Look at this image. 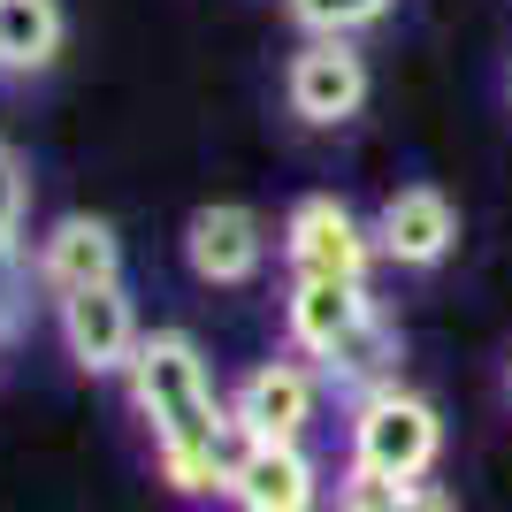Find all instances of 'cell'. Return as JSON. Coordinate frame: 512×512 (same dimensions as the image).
<instances>
[{
    "label": "cell",
    "instance_id": "cell-4",
    "mask_svg": "<svg viewBox=\"0 0 512 512\" xmlns=\"http://www.w3.org/2000/svg\"><path fill=\"white\" fill-rule=\"evenodd\" d=\"M230 421L245 428L253 444H299L306 421H314V367H299V360L253 367L230 398Z\"/></svg>",
    "mask_w": 512,
    "mask_h": 512
},
{
    "label": "cell",
    "instance_id": "cell-13",
    "mask_svg": "<svg viewBox=\"0 0 512 512\" xmlns=\"http://www.w3.org/2000/svg\"><path fill=\"white\" fill-rule=\"evenodd\" d=\"M283 16L299 23L306 39H352V31L390 16V0H283Z\"/></svg>",
    "mask_w": 512,
    "mask_h": 512
},
{
    "label": "cell",
    "instance_id": "cell-6",
    "mask_svg": "<svg viewBox=\"0 0 512 512\" xmlns=\"http://www.w3.org/2000/svg\"><path fill=\"white\" fill-rule=\"evenodd\" d=\"M62 344L85 375H115L138 352V314H130L123 283H92V291H69L62 299Z\"/></svg>",
    "mask_w": 512,
    "mask_h": 512
},
{
    "label": "cell",
    "instance_id": "cell-5",
    "mask_svg": "<svg viewBox=\"0 0 512 512\" xmlns=\"http://www.w3.org/2000/svg\"><path fill=\"white\" fill-rule=\"evenodd\" d=\"M184 260H192L199 283H253L260 260H268V237H260V214L237 207V199H214L184 222Z\"/></svg>",
    "mask_w": 512,
    "mask_h": 512
},
{
    "label": "cell",
    "instance_id": "cell-12",
    "mask_svg": "<svg viewBox=\"0 0 512 512\" xmlns=\"http://www.w3.org/2000/svg\"><path fill=\"white\" fill-rule=\"evenodd\" d=\"M329 375H337V383H352V390H375V383H398V375H390V367H398V329H390V314L383 306H375V314L360 321V329H352V337L337 344V352H329Z\"/></svg>",
    "mask_w": 512,
    "mask_h": 512
},
{
    "label": "cell",
    "instance_id": "cell-8",
    "mask_svg": "<svg viewBox=\"0 0 512 512\" xmlns=\"http://www.w3.org/2000/svg\"><path fill=\"white\" fill-rule=\"evenodd\" d=\"M375 245H383V260H398V268H436V260L459 245V207H451L436 184H406V192H390L383 214H375Z\"/></svg>",
    "mask_w": 512,
    "mask_h": 512
},
{
    "label": "cell",
    "instance_id": "cell-7",
    "mask_svg": "<svg viewBox=\"0 0 512 512\" xmlns=\"http://www.w3.org/2000/svg\"><path fill=\"white\" fill-rule=\"evenodd\" d=\"M39 283L54 299L92 291V283H123V237H115V222H100V214H62V222L39 237Z\"/></svg>",
    "mask_w": 512,
    "mask_h": 512
},
{
    "label": "cell",
    "instance_id": "cell-3",
    "mask_svg": "<svg viewBox=\"0 0 512 512\" xmlns=\"http://www.w3.org/2000/svg\"><path fill=\"white\" fill-rule=\"evenodd\" d=\"M283 100L314 130H344L367 107V62L352 39H306L283 69Z\"/></svg>",
    "mask_w": 512,
    "mask_h": 512
},
{
    "label": "cell",
    "instance_id": "cell-10",
    "mask_svg": "<svg viewBox=\"0 0 512 512\" xmlns=\"http://www.w3.org/2000/svg\"><path fill=\"white\" fill-rule=\"evenodd\" d=\"M230 505L237 512H314L321 505V474L299 444H253L245 467L230 474Z\"/></svg>",
    "mask_w": 512,
    "mask_h": 512
},
{
    "label": "cell",
    "instance_id": "cell-14",
    "mask_svg": "<svg viewBox=\"0 0 512 512\" xmlns=\"http://www.w3.org/2000/svg\"><path fill=\"white\" fill-rule=\"evenodd\" d=\"M421 482H398V474H375V467H352L337 474V512H406Z\"/></svg>",
    "mask_w": 512,
    "mask_h": 512
},
{
    "label": "cell",
    "instance_id": "cell-17",
    "mask_svg": "<svg viewBox=\"0 0 512 512\" xmlns=\"http://www.w3.org/2000/svg\"><path fill=\"white\" fill-rule=\"evenodd\" d=\"M505 390H512V375H505Z\"/></svg>",
    "mask_w": 512,
    "mask_h": 512
},
{
    "label": "cell",
    "instance_id": "cell-9",
    "mask_svg": "<svg viewBox=\"0 0 512 512\" xmlns=\"http://www.w3.org/2000/svg\"><path fill=\"white\" fill-rule=\"evenodd\" d=\"M367 314H375L367 283H329V276H291V299H283V329L306 360H329Z\"/></svg>",
    "mask_w": 512,
    "mask_h": 512
},
{
    "label": "cell",
    "instance_id": "cell-2",
    "mask_svg": "<svg viewBox=\"0 0 512 512\" xmlns=\"http://www.w3.org/2000/svg\"><path fill=\"white\" fill-rule=\"evenodd\" d=\"M283 260H291V276L367 283V268L383 260V245H375V230H367L337 192H314V199L291 207V222H283Z\"/></svg>",
    "mask_w": 512,
    "mask_h": 512
},
{
    "label": "cell",
    "instance_id": "cell-16",
    "mask_svg": "<svg viewBox=\"0 0 512 512\" xmlns=\"http://www.w3.org/2000/svg\"><path fill=\"white\" fill-rule=\"evenodd\" d=\"M406 512H459V497H451V490H436V482H421Z\"/></svg>",
    "mask_w": 512,
    "mask_h": 512
},
{
    "label": "cell",
    "instance_id": "cell-15",
    "mask_svg": "<svg viewBox=\"0 0 512 512\" xmlns=\"http://www.w3.org/2000/svg\"><path fill=\"white\" fill-rule=\"evenodd\" d=\"M16 230H23V176H16V161L0 153V268L16 260Z\"/></svg>",
    "mask_w": 512,
    "mask_h": 512
},
{
    "label": "cell",
    "instance_id": "cell-1",
    "mask_svg": "<svg viewBox=\"0 0 512 512\" xmlns=\"http://www.w3.org/2000/svg\"><path fill=\"white\" fill-rule=\"evenodd\" d=\"M436 451H444V421L428 398L398 383H375L360 390V406H352V459L375 474H398V482H421L436 467Z\"/></svg>",
    "mask_w": 512,
    "mask_h": 512
},
{
    "label": "cell",
    "instance_id": "cell-11",
    "mask_svg": "<svg viewBox=\"0 0 512 512\" xmlns=\"http://www.w3.org/2000/svg\"><path fill=\"white\" fill-rule=\"evenodd\" d=\"M62 54V0H0V69H46Z\"/></svg>",
    "mask_w": 512,
    "mask_h": 512
}]
</instances>
